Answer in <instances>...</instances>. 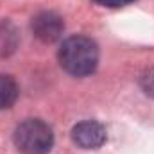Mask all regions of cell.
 Returning <instances> with one entry per match:
<instances>
[{
  "mask_svg": "<svg viewBox=\"0 0 154 154\" xmlns=\"http://www.w3.org/2000/svg\"><path fill=\"white\" fill-rule=\"evenodd\" d=\"M18 99V84L11 75L0 74V109L11 108Z\"/></svg>",
  "mask_w": 154,
  "mask_h": 154,
  "instance_id": "cell-6",
  "label": "cell"
},
{
  "mask_svg": "<svg viewBox=\"0 0 154 154\" xmlns=\"http://www.w3.org/2000/svg\"><path fill=\"white\" fill-rule=\"evenodd\" d=\"M142 88H143V91H145L149 97L154 99V68L147 70V72L143 74V77H142Z\"/></svg>",
  "mask_w": 154,
  "mask_h": 154,
  "instance_id": "cell-7",
  "label": "cell"
},
{
  "mask_svg": "<svg viewBox=\"0 0 154 154\" xmlns=\"http://www.w3.org/2000/svg\"><path fill=\"white\" fill-rule=\"evenodd\" d=\"M31 29H32L34 36L39 41H43V43H54L56 39L61 38V34L65 31V22L54 11H41V13H38L32 18Z\"/></svg>",
  "mask_w": 154,
  "mask_h": 154,
  "instance_id": "cell-4",
  "label": "cell"
},
{
  "mask_svg": "<svg viewBox=\"0 0 154 154\" xmlns=\"http://www.w3.org/2000/svg\"><path fill=\"white\" fill-rule=\"evenodd\" d=\"M95 4L102 5V7H111V9H118V7H125L136 0H93Z\"/></svg>",
  "mask_w": 154,
  "mask_h": 154,
  "instance_id": "cell-8",
  "label": "cell"
},
{
  "mask_svg": "<svg viewBox=\"0 0 154 154\" xmlns=\"http://www.w3.org/2000/svg\"><path fill=\"white\" fill-rule=\"evenodd\" d=\"M14 145L22 154H48L54 145V133L43 120L29 118L14 129Z\"/></svg>",
  "mask_w": 154,
  "mask_h": 154,
  "instance_id": "cell-2",
  "label": "cell"
},
{
  "mask_svg": "<svg viewBox=\"0 0 154 154\" xmlns=\"http://www.w3.org/2000/svg\"><path fill=\"white\" fill-rule=\"evenodd\" d=\"M59 65L74 77H84L95 72L99 65V47L91 38L70 36L59 48Z\"/></svg>",
  "mask_w": 154,
  "mask_h": 154,
  "instance_id": "cell-1",
  "label": "cell"
},
{
  "mask_svg": "<svg viewBox=\"0 0 154 154\" xmlns=\"http://www.w3.org/2000/svg\"><path fill=\"white\" fill-rule=\"evenodd\" d=\"M106 127L97 120H84L72 127V140L77 147L91 151L106 143Z\"/></svg>",
  "mask_w": 154,
  "mask_h": 154,
  "instance_id": "cell-3",
  "label": "cell"
},
{
  "mask_svg": "<svg viewBox=\"0 0 154 154\" xmlns=\"http://www.w3.org/2000/svg\"><path fill=\"white\" fill-rule=\"evenodd\" d=\"M20 43L18 29L9 20H0V57H7L14 54Z\"/></svg>",
  "mask_w": 154,
  "mask_h": 154,
  "instance_id": "cell-5",
  "label": "cell"
}]
</instances>
